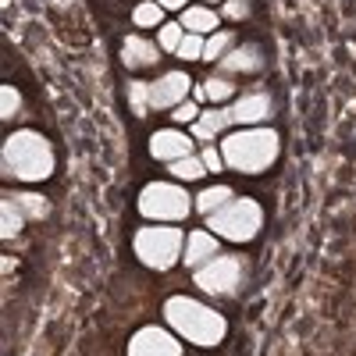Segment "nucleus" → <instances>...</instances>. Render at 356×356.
<instances>
[{
    "label": "nucleus",
    "mask_w": 356,
    "mask_h": 356,
    "mask_svg": "<svg viewBox=\"0 0 356 356\" xmlns=\"http://www.w3.org/2000/svg\"><path fill=\"white\" fill-rule=\"evenodd\" d=\"M164 321L196 346H218L225 339V317L193 296H171L164 303Z\"/></svg>",
    "instance_id": "1"
},
{
    "label": "nucleus",
    "mask_w": 356,
    "mask_h": 356,
    "mask_svg": "<svg viewBox=\"0 0 356 356\" xmlns=\"http://www.w3.org/2000/svg\"><path fill=\"white\" fill-rule=\"evenodd\" d=\"M54 171V150L40 132H15L4 143V175L22 178V182H43Z\"/></svg>",
    "instance_id": "2"
},
{
    "label": "nucleus",
    "mask_w": 356,
    "mask_h": 356,
    "mask_svg": "<svg viewBox=\"0 0 356 356\" xmlns=\"http://www.w3.org/2000/svg\"><path fill=\"white\" fill-rule=\"evenodd\" d=\"M225 164L243 171V175H257L264 168H271L278 157V132L275 129H243L221 143Z\"/></svg>",
    "instance_id": "3"
},
{
    "label": "nucleus",
    "mask_w": 356,
    "mask_h": 356,
    "mask_svg": "<svg viewBox=\"0 0 356 356\" xmlns=\"http://www.w3.org/2000/svg\"><path fill=\"white\" fill-rule=\"evenodd\" d=\"M264 225V211L257 200H232L225 203L218 214H211V232L221 235V239H232V243H246L260 232Z\"/></svg>",
    "instance_id": "4"
},
{
    "label": "nucleus",
    "mask_w": 356,
    "mask_h": 356,
    "mask_svg": "<svg viewBox=\"0 0 356 356\" xmlns=\"http://www.w3.org/2000/svg\"><path fill=\"white\" fill-rule=\"evenodd\" d=\"M186 253V243H182V232L178 228H139L136 232V257L146 264V267H157V271H168V267L178 264V257Z\"/></svg>",
    "instance_id": "5"
},
{
    "label": "nucleus",
    "mask_w": 356,
    "mask_h": 356,
    "mask_svg": "<svg viewBox=\"0 0 356 356\" xmlns=\"http://www.w3.org/2000/svg\"><path fill=\"white\" fill-rule=\"evenodd\" d=\"M189 193L175 182H150L139 193V214L150 221H182L189 214Z\"/></svg>",
    "instance_id": "6"
},
{
    "label": "nucleus",
    "mask_w": 356,
    "mask_h": 356,
    "mask_svg": "<svg viewBox=\"0 0 356 356\" xmlns=\"http://www.w3.org/2000/svg\"><path fill=\"white\" fill-rule=\"evenodd\" d=\"M196 289L211 292V296H232L243 282V257H214L203 267H196L193 275Z\"/></svg>",
    "instance_id": "7"
},
{
    "label": "nucleus",
    "mask_w": 356,
    "mask_h": 356,
    "mask_svg": "<svg viewBox=\"0 0 356 356\" xmlns=\"http://www.w3.org/2000/svg\"><path fill=\"white\" fill-rule=\"evenodd\" d=\"M193 93V82L186 72H164L157 82H150V107H168L175 111L178 104H186Z\"/></svg>",
    "instance_id": "8"
},
{
    "label": "nucleus",
    "mask_w": 356,
    "mask_h": 356,
    "mask_svg": "<svg viewBox=\"0 0 356 356\" xmlns=\"http://www.w3.org/2000/svg\"><path fill=\"white\" fill-rule=\"evenodd\" d=\"M129 356H182L175 335H168L164 328H143L132 335L129 342Z\"/></svg>",
    "instance_id": "9"
},
{
    "label": "nucleus",
    "mask_w": 356,
    "mask_h": 356,
    "mask_svg": "<svg viewBox=\"0 0 356 356\" xmlns=\"http://www.w3.org/2000/svg\"><path fill=\"white\" fill-rule=\"evenodd\" d=\"M150 154H154L157 161L175 164V161H182V157L193 154V139H189L186 132H178V129H161V132H154V139H150Z\"/></svg>",
    "instance_id": "10"
},
{
    "label": "nucleus",
    "mask_w": 356,
    "mask_h": 356,
    "mask_svg": "<svg viewBox=\"0 0 356 356\" xmlns=\"http://www.w3.org/2000/svg\"><path fill=\"white\" fill-rule=\"evenodd\" d=\"M267 114H271V97L267 93H250L243 100L232 104V122L235 125H257V122H267Z\"/></svg>",
    "instance_id": "11"
},
{
    "label": "nucleus",
    "mask_w": 356,
    "mask_h": 356,
    "mask_svg": "<svg viewBox=\"0 0 356 356\" xmlns=\"http://www.w3.org/2000/svg\"><path fill=\"white\" fill-rule=\"evenodd\" d=\"M122 61L129 68H154L161 61V47L150 43L146 36H129L125 47H122Z\"/></svg>",
    "instance_id": "12"
},
{
    "label": "nucleus",
    "mask_w": 356,
    "mask_h": 356,
    "mask_svg": "<svg viewBox=\"0 0 356 356\" xmlns=\"http://www.w3.org/2000/svg\"><path fill=\"white\" fill-rule=\"evenodd\" d=\"M218 257V239L211 232H193L186 239V264L189 267H203L207 260Z\"/></svg>",
    "instance_id": "13"
},
{
    "label": "nucleus",
    "mask_w": 356,
    "mask_h": 356,
    "mask_svg": "<svg viewBox=\"0 0 356 356\" xmlns=\"http://www.w3.org/2000/svg\"><path fill=\"white\" fill-rule=\"evenodd\" d=\"M264 65V54L257 47H239V50H232L221 57V68L225 72H257Z\"/></svg>",
    "instance_id": "14"
},
{
    "label": "nucleus",
    "mask_w": 356,
    "mask_h": 356,
    "mask_svg": "<svg viewBox=\"0 0 356 356\" xmlns=\"http://www.w3.org/2000/svg\"><path fill=\"white\" fill-rule=\"evenodd\" d=\"M225 125H232V111H203L193 122V136L196 139H214Z\"/></svg>",
    "instance_id": "15"
},
{
    "label": "nucleus",
    "mask_w": 356,
    "mask_h": 356,
    "mask_svg": "<svg viewBox=\"0 0 356 356\" xmlns=\"http://www.w3.org/2000/svg\"><path fill=\"white\" fill-rule=\"evenodd\" d=\"M182 29L186 33H196V36H207L218 29V15L211 8H186L182 11Z\"/></svg>",
    "instance_id": "16"
},
{
    "label": "nucleus",
    "mask_w": 356,
    "mask_h": 356,
    "mask_svg": "<svg viewBox=\"0 0 356 356\" xmlns=\"http://www.w3.org/2000/svg\"><path fill=\"white\" fill-rule=\"evenodd\" d=\"M22 225H25V211L18 207L15 196H4V207H0V235H4V239H15V235L22 232Z\"/></svg>",
    "instance_id": "17"
},
{
    "label": "nucleus",
    "mask_w": 356,
    "mask_h": 356,
    "mask_svg": "<svg viewBox=\"0 0 356 356\" xmlns=\"http://www.w3.org/2000/svg\"><path fill=\"white\" fill-rule=\"evenodd\" d=\"M225 203H232V189H228V186H211V189H203V193L196 196V211L211 218V214L221 211Z\"/></svg>",
    "instance_id": "18"
},
{
    "label": "nucleus",
    "mask_w": 356,
    "mask_h": 356,
    "mask_svg": "<svg viewBox=\"0 0 356 356\" xmlns=\"http://www.w3.org/2000/svg\"><path fill=\"white\" fill-rule=\"evenodd\" d=\"M232 93H235V86H232L228 79L214 75V79H207L203 86L193 89V100H218V104H221V100H228Z\"/></svg>",
    "instance_id": "19"
},
{
    "label": "nucleus",
    "mask_w": 356,
    "mask_h": 356,
    "mask_svg": "<svg viewBox=\"0 0 356 356\" xmlns=\"http://www.w3.org/2000/svg\"><path fill=\"white\" fill-rule=\"evenodd\" d=\"M132 22H136V29H157V25H164V8L157 4V0L136 4L132 8Z\"/></svg>",
    "instance_id": "20"
},
{
    "label": "nucleus",
    "mask_w": 356,
    "mask_h": 356,
    "mask_svg": "<svg viewBox=\"0 0 356 356\" xmlns=\"http://www.w3.org/2000/svg\"><path fill=\"white\" fill-rule=\"evenodd\" d=\"M182 40H186L182 22H164V25H161V33H157V47H161L164 54H175L178 47H182Z\"/></svg>",
    "instance_id": "21"
},
{
    "label": "nucleus",
    "mask_w": 356,
    "mask_h": 356,
    "mask_svg": "<svg viewBox=\"0 0 356 356\" xmlns=\"http://www.w3.org/2000/svg\"><path fill=\"white\" fill-rule=\"evenodd\" d=\"M235 50V36L232 33H214V36H207V47H203V57L207 61H221L225 54Z\"/></svg>",
    "instance_id": "22"
},
{
    "label": "nucleus",
    "mask_w": 356,
    "mask_h": 356,
    "mask_svg": "<svg viewBox=\"0 0 356 356\" xmlns=\"http://www.w3.org/2000/svg\"><path fill=\"white\" fill-rule=\"evenodd\" d=\"M15 200H18V207L25 211V218H33V221H43L50 214V203L43 196H36V193H18Z\"/></svg>",
    "instance_id": "23"
},
{
    "label": "nucleus",
    "mask_w": 356,
    "mask_h": 356,
    "mask_svg": "<svg viewBox=\"0 0 356 356\" xmlns=\"http://www.w3.org/2000/svg\"><path fill=\"white\" fill-rule=\"evenodd\" d=\"M171 175L193 182V178H203V175H207V164H203V157H193V154H189V157H182V161L171 164Z\"/></svg>",
    "instance_id": "24"
},
{
    "label": "nucleus",
    "mask_w": 356,
    "mask_h": 356,
    "mask_svg": "<svg viewBox=\"0 0 356 356\" xmlns=\"http://www.w3.org/2000/svg\"><path fill=\"white\" fill-rule=\"evenodd\" d=\"M129 104H132L136 118H143L146 111H150V86H146V82H132L129 86Z\"/></svg>",
    "instance_id": "25"
},
{
    "label": "nucleus",
    "mask_w": 356,
    "mask_h": 356,
    "mask_svg": "<svg viewBox=\"0 0 356 356\" xmlns=\"http://www.w3.org/2000/svg\"><path fill=\"white\" fill-rule=\"evenodd\" d=\"M203 47H207V36H196V33H186L182 47H178L175 54L182 57V61H196V57H203Z\"/></svg>",
    "instance_id": "26"
},
{
    "label": "nucleus",
    "mask_w": 356,
    "mask_h": 356,
    "mask_svg": "<svg viewBox=\"0 0 356 356\" xmlns=\"http://www.w3.org/2000/svg\"><path fill=\"white\" fill-rule=\"evenodd\" d=\"M221 15L232 18V22L250 18V0H225V4H221Z\"/></svg>",
    "instance_id": "27"
},
{
    "label": "nucleus",
    "mask_w": 356,
    "mask_h": 356,
    "mask_svg": "<svg viewBox=\"0 0 356 356\" xmlns=\"http://www.w3.org/2000/svg\"><path fill=\"white\" fill-rule=\"evenodd\" d=\"M0 93H4V100H0V114H4V118H15V111L22 107V97H18V89H15V86H4V89H0Z\"/></svg>",
    "instance_id": "28"
},
{
    "label": "nucleus",
    "mask_w": 356,
    "mask_h": 356,
    "mask_svg": "<svg viewBox=\"0 0 356 356\" xmlns=\"http://www.w3.org/2000/svg\"><path fill=\"white\" fill-rule=\"evenodd\" d=\"M200 114H203V111L196 107V100H186V104H178V107H175V122H186V125H193Z\"/></svg>",
    "instance_id": "29"
},
{
    "label": "nucleus",
    "mask_w": 356,
    "mask_h": 356,
    "mask_svg": "<svg viewBox=\"0 0 356 356\" xmlns=\"http://www.w3.org/2000/svg\"><path fill=\"white\" fill-rule=\"evenodd\" d=\"M200 157H203L207 171H221V164H225V154H221V150H203Z\"/></svg>",
    "instance_id": "30"
},
{
    "label": "nucleus",
    "mask_w": 356,
    "mask_h": 356,
    "mask_svg": "<svg viewBox=\"0 0 356 356\" xmlns=\"http://www.w3.org/2000/svg\"><path fill=\"white\" fill-rule=\"evenodd\" d=\"M157 4H161L164 11H186V8H189L186 0H157Z\"/></svg>",
    "instance_id": "31"
},
{
    "label": "nucleus",
    "mask_w": 356,
    "mask_h": 356,
    "mask_svg": "<svg viewBox=\"0 0 356 356\" xmlns=\"http://www.w3.org/2000/svg\"><path fill=\"white\" fill-rule=\"evenodd\" d=\"M207 4H225V0H207Z\"/></svg>",
    "instance_id": "32"
}]
</instances>
